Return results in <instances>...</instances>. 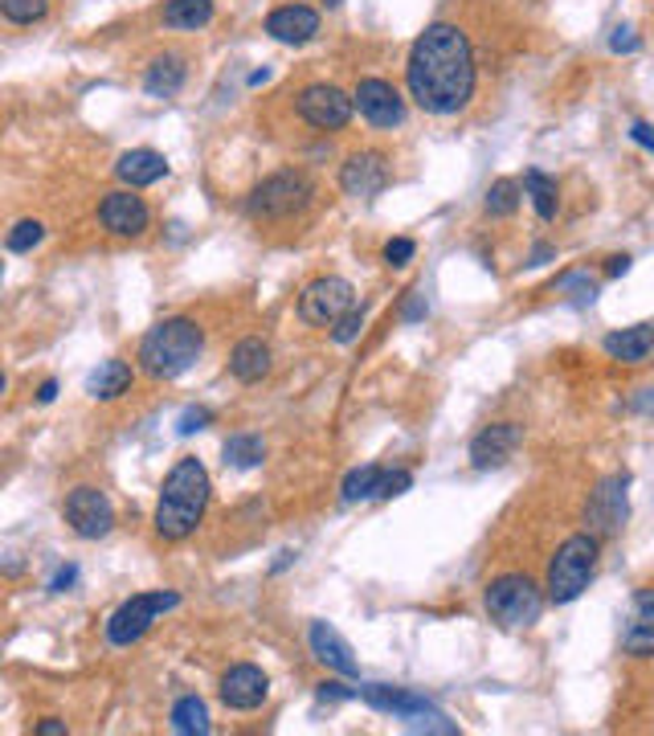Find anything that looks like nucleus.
Instances as JSON below:
<instances>
[{"label": "nucleus", "mask_w": 654, "mask_h": 736, "mask_svg": "<svg viewBox=\"0 0 654 736\" xmlns=\"http://www.w3.org/2000/svg\"><path fill=\"white\" fill-rule=\"evenodd\" d=\"M405 83L409 99L425 115H458L474 95V53L467 34L446 21L425 25L405 62Z\"/></svg>", "instance_id": "1"}, {"label": "nucleus", "mask_w": 654, "mask_h": 736, "mask_svg": "<svg viewBox=\"0 0 654 736\" xmlns=\"http://www.w3.org/2000/svg\"><path fill=\"white\" fill-rule=\"evenodd\" d=\"M209 470L201 458H181L169 470V479L160 487V503H156V532L164 540H188L201 524L205 507H209Z\"/></svg>", "instance_id": "2"}, {"label": "nucleus", "mask_w": 654, "mask_h": 736, "mask_svg": "<svg viewBox=\"0 0 654 736\" xmlns=\"http://www.w3.org/2000/svg\"><path fill=\"white\" fill-rule=\"evenodd\" d=\"M205 348V332L197 319L169 316L160 319L148 335L139 340V368L148 372L151 381H172L188 368L197 365V356Z\"/></svg>", "instance_id": "3"}, {"label": "nucleus", "mask_w": 654, "mask_h": 736, "mask_svg": "<svg viewBox=\"0 0 654 736\" xmlns=\"http://www.w3.org/2000/svg\"><path fill=\"white\" fill-rule=\"evenodd\" d=\"M597 552H602V544H597L593 532L569 536V540L556 549V556L548 561V586H544L548 589V602L569 605L585 593L593 573H597Z\"/></svg>", "instance_id": "4"}, {"label": "nucleus", "mask_w": 654, "mask_h": 736, "mask_svg": "<svg viewBox=\"0 0 654 736\" xmlns=\"http://www.w3.org/2000/svg\"><path fill=\"white\" fill-rule=\"evenodd\" d=\"M360 700L377 708V712H388L393 720H405L414 733H437V736H454L458 724H454L446 712H437L434 703L409 691V687H388V684H365L360 687Z\"/></svg>", "instance_id": "5"}, {"label": "nucleus", "mask_w": 654, "mask_h": 736, "mask_svg": "<svg viewBox=\"0 0 654 736\" xmlns=\"http://www.w3.org/2000/svg\"><path fill=\"white\" fill-rule=\"evenodd\" d=\"M483 605L491 622H499L507 630H523V626H532V622L544 614V593L532 577H523V573H504V577H495L483 593Z\"/></svg>", "instance_id": "6"}, {"label": "nucleus", "mask_w": 654, "mask_h": 736, "mask_svg": "<svg viewBox=\"0 0 654 736\" xmlns=\"http://www.w3.org/2000/svg\"><path fill=\"white\" fill-rule=\"evenodd\" d=\"M176 605H181V593H176V589L135 593V598H127V602L107 618V642H111V647H135V642L151 630V622L164 618Z\"/></svg>", "instance_id": "7"}, {"label": "nucleus", "mask_w": 654, "mask_h": 736, "mask_svg": "<svg viewBox=\"0 0 654 736\" xmlns=\"http://www.w3.org/2000/svg\"><path fill=\"white\" fill-rule=\"evenodd\" d=\"M307 201H311V181L295 168H286V172H274V176H267L254 188L250 201H246V213L258 221H283L307 209Z\"/></svg>", "instance_id": "8"}, {"label": "nucleus", "mask_w": 654, "mask_h": 736, "mask_svg": "<svg viewBox=\"0 0 654 736\" xmlns=\"http://www.w3.org/2000/svg\"><path fill=\"white\" fill-rule=\"evenodd\" d=\"M356 307V291L348 279L340 274H323L316 283L303 286L299 295V319L311 328H336V319H344Z\"/></svg>", "instance_id": "9"}, {"label": "nucleus", "mask_w": 654, "mask_h": 736, "mask_svg": "<svg viewBox=\"0 0 654 736\" xmlns=\"http://www.w3.org/2000/svg\"><path fill=\"white\" fill-rule=\"evenodd\" d=\"M630 519V475H609L593 487V495L585 503V524L589 532L597 536H618Z\"/></svg>", "instance_id": "10"}, {"label": "nucleus", "mask_w": 654, "mask_h": 736, "mask_svg": "<svg viewBox=\"0 0 654 736\" xmlns=\"http://www.w3.org/2000/svg\"><path fill=\"white\" fill-rule=\"evenodd\" d=\"M295 111H299L303 123H311L316 132H340V127H348V119H353L356 111V99L344 95V90L332 83H311V86H303V95L295 99Z\"/></svg>", "instance_id": "11"}, {"label": "nucleus", "mask_w": 654, "mask_h": 736, "mask_svg": "<svg viewBox=\"0 0 654 736\" xmlns=\"http://www.w3.org/2000/svg\"><path fill=\"white\" fill-rule=\"evenodd\" d=\"M62 516L66 524L74 528V536H83V540H102V536L115 528V507L111 500L102 495L99 487H74L62 503Z\"/></svg>", "instance_id": "12"}, {"label": "nucleus", "mask_w": 654, "mask_h": 736, "mask_svg": "<svg viewBox=\"0 0 654 736\" xmlns=\"http://www.w3.org/2000/svg\"><path fill=\"white\" fill-rule=\"evenodd\" d=\"M356 111L369 119L372 127H381V132H388V127H402L405 123V99L402 90L393 83H385V78H360V86H356Z\"/></svg>", "instance_id": "13"}, {"label": "nucleus", "mask_w": 654, "mask_h": 736, "mask_svg": "<svg viewBox=\"0 0 654 736\" xmlns=\"http://www.w3.org/2000/svg\"><path fill=\"white\" fill-rule=\"evenodd\" d=\"M218 696L225 708H234V712H254V708H262L270 696V679L262 667H254V663H237L221 675V687Z\"/></svg>", "instance_id": "14"}, {"label": "nucleus", "mask_w": 654, "mask_h": 736, "mask_svg": "<svg viewBox=\"0 0 654 736\" xmlns=\"http://www.w3.org/2000/svg\"><path fill=\"white\" fill-rule=\"evenodd\" d=\"M99 221L102 230H111L119 237H139L148 230V205L144 197H135V188H119V193H107L99 201Z\"/></svg>", "instance_id": "15"}, {"label": "nucleus", "mask_w": 654, "mask_h": 736, "mask_svg": "<svg viewBox=\"0 0 654 736\" xmlns=\"http://www.w3.org/2000/svg\"><path fill=\"white\" fill-rule=\"evenodd\" d=\"M385 184H388V160L381 151H356V156H348V164L340 168V188L348 197H360V201L385 193Z\"/></svg>", "instance_id": "16"}, {"label": "nucleus", "mask_w": 654, "mask_h": 736, "mask_svg": "<svg viewBox=\"0 0 654 736\" xmlns=\"http://www.w3.org/2000/svg\"><path fill=\"white\" fill-rule=\"evenodd\" d=\"M520 442H523V430L516 421H495V426H486V430L474 434V442H470V463H474V470L504 467L507 458L520 451Z\"/></svg>", "instance_id": "17"}, {"label": "nucleus", "mask_w": 654, "mask_h": 736, "mask_svg": "<svg viewBox=\"0 0 654 736\" xmlns=\"http://www.w3.org/2000/svg\"><path fill=\"white\" fill-rule=\"evenodd\" d=\"M307 642H311V654H316L323 667H332L336 675H348V679H356V675H360V663L353 659L348 638L340 635L332 622H311Z\"/></svg>", "instance_id": "18"}, {"label": "nucleus", "mask_w": 654, "mask_h": 736, "mask_svg": "<svg viewBox=\"0 0 654 736\" xmlns=\"http://www.w3.org/2000/svg\"><path fill=\"white\" fill-rule=\"evenodd\" d=\"M621 651L634 654V659H651L654 654V589L634 593L626 626H621Z\"/></svg>", "instance_id": "19"}, {"label": "nucleus", "mask_w": 654, "mask_h": 736, "mask_svg": "<svg viewBox=\"0 0 654 736\" xmlns=\"http://www.w3.org/2000/svg\"><path fill=\"white\" fill-rule=\"evenodd\" d=\"M267 34L283 46H307L319 34V13L307 4H283L267 17Z\"/></svg>", "instance_id": "20"}, {"label": "nucleus", "mask_w": 654, "mask_h": 736, "mask_svg": "<svg viewBox=\"0 0 654 736\" xmlns=\"http://www.w3.org/2000/svg\"><path fill=\"white\" fill-rule=\"evenodd\" d=\"M115 176L127 184V188H148V184L169 176V160L151 148H132V151H123V156H119Z\"/></svg>", "instance_id": "21"}, {"label": "nucleus", "mask_w": 654, "mask_h": 736, "mask_svg": "<svg viewBox=\"0 0 654 736\" xmlns=\"http://www.w3.org/2000/svg\"><path fill=\"white\" fill-rule=\"evenodd\" d=\"M230 372H234L242 385L262 381V377L270 372V344L267 340H258V335L237 340V348L230 352Z\"/></svg>", "instance_id": "22"}, {"label": "nucleus", "mask_w": 654, "mask_h": 736, "mask_svg": "<svg viewBox=\"0 0 654 736\" xmlns=\"http://www.w3.org/2000/svg\"><path fill=\"white\" fill-rule=\"evenodd\" d=\"M185 78H188L185 58H181V53H164V58H156L148 66V74H144V90H148L151 99H176Z\"/></svg>", "instance_id": "23"}, {"label": "nucleus", "mask_w": 654, "mask_h": 736, "mask_svg": "<svg viewBox=\"0 0 654 736\" xmlns=\"http://www.w3.org/2000/svg\"><path fill=\"white\" fill-rule=\"evenodd\" d=\"M654 348V328L651 323H638V328H621V332L605 335V352L621 360V365H642Z\"/></svg>", "instance_id": "24"}, {"label": "nucleus", "mask_w": 654, "mask_h": 736, "mask_svg": "<svg viewBox=\"0 0 654 736\" xmlns=\"http://www.w3.org/2000/svg\"><path fill=\"white\" fill-rule=\"evenodd\" d=\"M132 389V365L127 360H102L90 377H86V393L90 397H99V402H115V397H123Z\"/></svg>", "instance_id": "25"}, {"label": "nucleus", "mask_w": 654, "mask_h": 736, "mask_svg": "<svg viewBox=\"0 0 654 736\" xmlns=\"http://www.w3.org/2000/svg\"><path fill=\"white\" fill-rule=\"evenodd\" d=\"M213 21V0H169L164 4V25L169 29H205Z\"/></svg>", "instance_id": "26"}, {"label": "nucleus", "mask_w": 654, "mask_h": 736, "mask_svg": "<svg viewBox=\"0 0 654 736\" xmlns=\"http://www.w3.org/2000/svg\"><path fill=\"white\" fill-rule=\"evenodd\" d=\"M209 728H213V724H209V708H205V700H197V696H185V700L172 703V733L205 736Z\"/></svg>", "instance_id": "27"}, {"label": "nucleus", "mask_w": 654, "mask_h": 736, "mask_svg": "<svg viewBox=\"0 0 654 736\" xmlns=\"http://www.w3.org/2000/svg\"><path fill=\"white\" fill-rule=\"evenodd\" d=\"M381 479H385V467L365 463V467L348 470V479H344V487H340V495H344V503L377 500V495H381Z\"/></svg>", "instance_id": "28"}, {"label": "nucleus", "mask_w": 654, "mask_h": 736, "mask_svg": "<svg viewBox=\"0 0 654 736\" xmlns=\"http://www.w3.org/2000/svg\"><path fill=\"white\" fill-rule=\"evenodd\" d=\"M225 467L234 470H254L262 458H267V442L258 434H234L230 442H225Z\"/></svg>", "instance_id": "29"}, {"label": "nucleus", "mask_w": 654, "mask_h": 736, "mask_svg": "<svg viewBox=\"0 0 654 736\" xmlns=\"http://www.w3.org/2000/svg\"><path fill=\"white\" fill-rule=\"evenodd\" d=\"M523 188H528V197L536 205L540 221H553L556 218V181L553 176H544L540 168H528V172H523Z\"/></svg>", "instance_id": "30"}, {"label": "nucleus", "mask_w": 654, "mask_h": 736, "mask_svg": "<svg viewBox=\"0 0 654 736\" xmlns=\"http://www.w3.org/2000/svg\"><path fill=\"white\" fill-rule=\"evenodd\" d=\"M520 209V184L516 181H495L491 188H486V213L491 218H511Z\"/></svg>", "instance_id": "31"}, {"label": "nucleus", "mask_w": 654, "mask_h": 736, "mask_svg": "<svg viewBox=\"0 0 654 736\" xmlns=\"http://www.w3.org/2000/svg\"><path fill=\"white\" fill-rule=\"evenodd\" d=\"M41 237H46V225L37 218H25V221H17L13 230H9V237H4V246L13 254H29L34 246H41Z\"/></svg>", "instance_id": "32"}, {"label": "nucleus", "mask_w": 654, "mask_h": 736, "mask_svg": "<svg viewBox=\"0 0 654 736\" xmlns=\"http://www.w3.org/2000/svg\"><path fill=\"white\" fill-rule=\"evenodd\" d=\"M0 13L13 25H34L50 13V0H0Z\"/></svg>", "instance_id": "33"}, {"label": "nucleus", "mask_w": 654, "mask_h": 736, "mask_svg": "<svg viewBox=\"0 0 654 736\" xmlns=\"http://www.w3.org/2000/svg\"><path fill=\"white\" fill-rule=\"evenodd\" d=\"M205 426H213V409H205V405H193V409H185V414H181V421H176V434H181V438H193L197 430H205Z\"/></svg>", "instance_id": "34"}, {"label": "nucleus", "mask_w": 654, "mask_h": 736, "mask_svg": "<svg viewBox=\"0 0 654 736\" xmlns=\"http://www.w3.org/2000/svg\"><path fill=\"white\" fill-rule=\"evenodd\" d=\"M360 328H365V311H360V307H353V311H348L344 319H336L332 340H336V344H353L356 335H360Z\"/></svg>", "instance_id": "35"}, {"label": "nucleus", "mask_w": 654, "mask_h": 736, "mask_svg": "<svg viewBox=\"0 0 654 736\" xmlns=\"http://www.w3.org/2000/svg\"><path fill=\"white\" fill-rule=\"evenodd\" d=\"M414 483V475L409 470H385V479H381V495L377 500H393V495H405Z\"/></svg>", "instance_id": "36"}, {"label": "nucleus", "mask_w": 654, "mask_h": 736, "mask_svg": "<svg viewBox=\"0 0 654 736\" xmlns=\"http://www.w3.org/2000/svg\"><path fill=\"white\" fill-rule=\"evenodd\" d=\"M414 250H418V246H414L409 237H393V242L385 246V262H388V267H409Z\"/></svg>", "instance_id": "37"}, {"label": "nucleus", "mask_w": 654, "mask_h": 736, "mask_svg": "<svg viewBox=\"0 0 654 736\" xmlns=\"http://www.w3.org/2000/svg\"><path fill=\"white\" fill-rule=\"evenodd\" d=\"M609 50H614V53H634L638 50L634 29H630V25H618V29H614V37H609Z\"/></svg>", "instance_id": "38"}, {"label": "nucleus", "mask_w": 654, "mask_h": 736, "mask_svg": "<svg viewBox=\"0 0 654 736\" xmlns=\"http://www.w3.org/2000/svg\"><path fill=\"white\" fill-rule=\"evenodd\" d=\"M425 295H418V291H409V299H405V307H402V319L405 323H418V319H425Z\"/></svg>", "instance_id": "39"}, {"label": "nucleus", "mask_w": 654, "mask_h": 736, "mask_svg": "<svg viewBox=\"0 0 654 736\" xmlns=\"http://www.w3.org/2000/svg\"><path fill=\"white\" fill-rule=\"evenodd\" d=\"M360 691H353V687L344 684H319V700L323 703H340V700H356Z\"/></svg>", "instance_id": "40"}, {"label": "nucleus", "mask_w": 654, "mask_h": 736, "mask_svg": "<svg viewBox=\"0 0 654 736\" xmlns=\"http://www.w3.org/2000/svg\"><path fill=\"white\" fill-rule=\"evenodd\" d=\"M74 581H78V569H74V565H66V569H58V577L50 581V589H53V593H66Z\"/></svg>", "instance_id": "41"}, {"label": "nucleus", "mask_w": 654, "mask_h": 736, "mask_svg": "<svg viewBox=\"0 0 654 736\" xmlns=\"http://www.w3.org/2000/svg\"><path fill=\"white\" fill-rule=\"evenodd\" d=\"M630 135H634V144H642L646 151H654V127H651V123H634V127H630Z\"/></svg>", "instance_id": "42"}, {"label": "nucleus", "mask_w": 654, "mask_h": 736, "mask_svg": "<svg viewBox=\"0 0 654 736\" xmlns=\"http://www.w3.org/2000/svg\"><path fill=\"white\" fill-rule=\"evenodd\" d=\"M37 736H66V724H62V720H41V724H37Z\"/></svg>", "instance_id": "43"}, {"label": "nucleus", "mask_w": 654, "mask_h": 736, "mask_svg": "<svg viewBox=\"0 0 654 736\" xmlns=\"http://www.w3.org/2000/svg\"><path fill=\"white\" fill-rule=\"evenodd\" d=\"M626 270H630V258H626V254H614V258H609V267H605V274H609V279H618V274H626Z\"/></svg>", "instance_id": "44"}, {"label": "nucleus", "mask_w": 654, "mask_h": 736, "mask_svg": "<svg viewBox=\"0 0 654 736\" xmlns=\"http://www.w3.org/2000/svg\"><path fill=\"white\" fill-rule=\"evenodd\" d=\"M553 246H536V250H532V262H528V267H544V262H553Z\"/></svg>", "instance_id": "45"}, {"label": "nucleus", "mask_w": 654, "mask_h": 736, "mask_svg": "<svg viewBox=\"0 0 654 736\" xmlns=\"http://www.w3.org/2000/svg\"><path fill=\"white\" fill-rule=\"evenodd\" d=\"M53 397H58V381H46V385L37 389V402H41V405H50Z\"/></svg>", "instance_id": "46"}, {"label": "nucleus", "mask_w": 654, "mask_h": 736, "mask_svg": "<svg viewBox=\"0 0 654 736\" xmlns=\"http://www.w3.org/2000/svg\"><path fill=\"white\" fill-rule=\"evenodd\" d=\"M634 409H642V414H654V389H646L642 397L634 402Z\"/></svg>", "instance_id": "47"}, {"label": "nucleus", "mask_w": 654, "mask_h": 736, "mask_svg": "<svg viewBox=\"0 0 654 736\" xmlns=\"http://www.w3.org/2000/svg\"><path fill=\"white\" fill-rule=\"evenodd\" d=\"M323 4H328V9H336V4H344V0H323Z\"/></svg>", "instance_id": "48"}]
</instances>
